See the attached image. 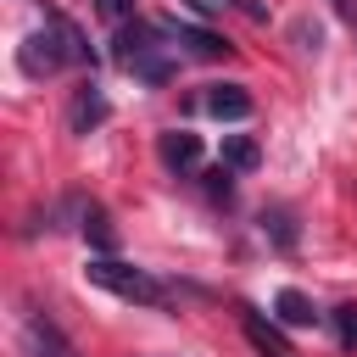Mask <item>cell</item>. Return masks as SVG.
<instances>
[{"mask_svg": "<svg viewBox=\"0 0 357 357\" xmlns=\"http://www.w3.org/2000/svg\"><path fill=\"white\" fill-rule=\"evenodd\" d=\"M139 84H167L173 73H178V56H173V45H162V28H151V22H134V28H123L117 33V50H112Z\"/></svg>", "mask_w": 357, "mask_h": 357, "instance_id": "2", "label": "cell"}, {"mask_svg": "<svg viewBox=\"0 0 357 357\" xmlns=\"http://www.w3.org/2000/svg\"><path fill=\"white\" fill-rule=\"evenodd\" d=\"M273 312H279V324H290V329H312L324 312L312 307V296H301V290H279L273 296Z\"/></svg>", "mask_w": 357, "mask_h": 357, "instance_id": "6", "label": "cell"}, {"mask_svg": "<svg viewBox=\"0 0 357 357\" xmlns=\"http://www.w3.org/2000/svg\"><path fill=\"white\" fill-rule=\"evenodd\" d=\"M28 357H50V351H45V346H39V340H28Z\"/></svg>", "mask_w": 357, "mask_h": 357, "instance_id": "17", "label": "cell"}, {"mask_svg": "<svg viewBox=\"0 0 357 357\" xmlns=\"http://www.w3.org/2000/svg\"><path fill=\"white\" fill-rule=\"evenodd\" d=\"M84 234H89L100 251H112V245H117V234H112V223H106V212H100V206H84Z\"/></svg>", "mask_w": 357, "mask_h": 357, "instance_id": "12", "label": "cell"}, {"mask_svg": "<svg viewBox=\"0 0 357 357\" xmlns=\"http://www.w3.org/2000/svg\"><path fill=\"white\" fill-rule=\"evenodd\" d=\"M335 329H340L346 346H357V307H340V312H335Z\"/></svg>", "mask_w": 357, "mask_h": 357, "instance_id": "13", "label": "cell"}, {"mask_svg": "<svg viewBox=\"0 0 357 357\" xmlns=\"http://www.w3.org/2000/svg\"><path fill=\"white\" fill-rule=\"evenodd\" d=\"M245 335H251V346H257L262 357H290V351H284V340H279V335H273L257 312H245Z\"/></svg>", "mask_w": 357, "mask_h": 357, "instance_id": "10", "label": "cell"}, {"mask_svg": "<svg viewBox=\"0 0 357 357\" xmlns=\"http://www.w3.org/2000/svg\"><path fill=\"white\" fill-rule=\"evenodd\" d=\"M95 6H100L106 17H128V11H134V0H95Z\"/></svg>", "mask_w": 357, "mask_h": 357, "instance_id": "14", "label": "cell"}, {"mask_svg": "<svg viewBox=\"0 0 357 357\" xmlns=\"http://www.w3.org/2000/svg\"><path fill=\"white\" fill-rule=\"evenodd\" d=\"M84 279L100 284V290H112V296H123V301H139V307H162V301H167V290H162L145 268L117 262V257H95V262L84 268Z\"/></svg>", "mask_w": 357, "mask_h": 357, "instance_id": "3", "label": "cell"}, {"mask_svg": "<svg viewBox=\"0 0 357 357\" xmlns=\"http://www.w3.org/2000/svg\"><path fill=\"white\" fill-rule=\"evenodd\" d=\"M167 33H173V45H184L190 56H206V61L229 50V45H223L218 33H206V28H190V22H167Z\"/></svg>", "mask_w": 357, "mask_h": 357, "instance_id": "7", "label": "cell"}, {"mask_svg": "<svg viewBox=\"0 0 357 357\" xmlns=\"http://www.w3.org/2000/svg\"><path fill=\"white\" fill-rule=\"evenodd\" d=\"M335 11H340V17H357V6H351V0H335Z\"/></svg>", "mask_w": 357, "mask_h": 357, "instance_id": "16", "label": "cell"}, {"mask_svg": "<svg viewBox=\"0 0 357 357\" xmlns=\"http://www.w3.org/2000/svg\"><path fill=\"white\" fill-rule=\"evenodd\" d=\"M100 117H106V100H100L95 89H84V95L73 100V128H78V134H89V128H95Z\"/></svg>", "mask_w": 357, "mask_h": 357, "instance_id": "9", "label": "cell"}, {"mask_svg": "<svg viewBox=\"0 0 357 357\" xmlns=\"http://www.w3.org/2000/svg\"><path fill=\"white\" fill-rule=\"evenodd\" d=\"M234 6H240V11H245V17H268V11H262V6H257V0H234Z\"/></svg>", "mask_w": 357, "mask_h": 357, "instance_id": "15", "label": "cell"}, {"mask_svg": "<svg viewBox=\"0 0 357 357\" xmlns=\"http://www.w3.org/2000/svg\"><path fill=\"white\" fill-rule=\"evenodd\" d=\"M156 156H162L173 173H184V167H195V162H201V139H195V134H184V128H173V134H162V139H156Z\"/></svg>", "mask_w": 357, "mask_h": 357, "instance_id": "5", "label": "cell"}, {"mask_svg": "<svg viewBox=\"0 0 357 357\" xmlns=\"http://www.w3.org/2000/svg\"><path fill=\"white\" fill-rule=\"evenodd\" d=\"M28 340H39V346H45L50 357H78V351L67 346V335H61V329H56L50 318H33V324H28Z\"/></svg>", "mask_w": 357, "mask_h": 357, "instance_id": "8", "label": "cell"}, {"mask_svg": "<svg viewBox=\"0 0 357 357\" xmlns=\"http://www.w3.org/2000/svg\"><path fill=\"white\" fill-rule=\"evenodd\" d=\"M201 106H206L212 117H223V123L251 117V95H245V84H212V89L201 95Z\"/></svg>", "mask_w": 357, "mask_h": 357, "instance_id": "4", "label": "cell"}, {"mask_svg": "<svg viewBox=\"0 0 357 357\" xmlns=\"http://www.w3.org/2000/svg\"><path fill=\"white\" fill-rule=\"evenodd\" d=\"M223 167H229V173H251V167H257V145H251V139H229V145H223Z\"/></svg>", "mask_w": 357, "mask_h": 357, "instance_id": "11", "label": "cell"}, {"mask_svg": "<svg viewBox=\"0 0 357 357\" xmlns=\"http://www.w3.org/2000/svg\"><path fill=\"white\" fill-rule=\"evenodd\" d=\"M84 61H95V56H89V39H84V28L67 22V17H45V28L17 45V67H22L28 78H50V73L84 67Z\"/></svg>", "mask_w": 357, "mask_h": 357, "instance_id": "1", "label": "cell"}]
</instances>
